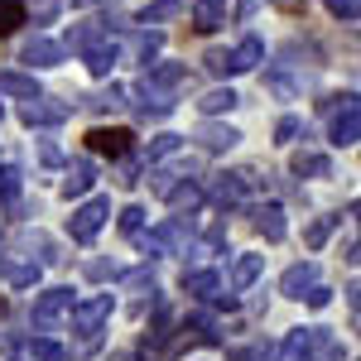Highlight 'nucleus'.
I'll list each match as a JSON object with an SVG mask.
<instances>
[{"instance_id": "obj_4", "label": "nucleus", "mask_w": 361, "mask_h": 361, "mask_svg": "<svg viewBox=\"0 0 361 361\" xmlns=\"http://www.w3.org/2000/svg\"><path fill=\"white\" fill-rule=\"evenodd\" d=\"M328 5H333L337 15H347V20H352V15H357V0H328Z\"/></svg>"}, {"instance_id": "obj_1", "label": "nucleus", "mask_w": 361, "mask_h": 361, "mask_svg": "<svg viewBox=\"0 0 361 361\" xmlns=\"http://www.w3.org/2000/svg\"><path fill=\"white\" fill-rule=\"evenodd\" d=\"M130 145H135V135H130L126 126H97V130H87V149H97V154H111V159L130 154Z\"/></svg>"}, {"instance_id": "obj_3", "label": "nucleus", "mask_w": 361, "mask_h": 361, "mask_svg": "<svg viewBox=\"0 0 361 361\" xmlns=\"http://www.w3.org/2000/svg\"><path fill=\"white\" fill-rule=\"evenodd\" d=\"M197 20H202L197 29H217V20H222V0H197Z\"/></svg>"}, {"instance_id": "obj_2", "label": "nucleus", "mask_w": 361, "mask_h": 361, "mask_svg": "<svg viewBox=\"0 0 361 361\" xmlns=\"http://www.w3.org/2000/svg\"><path fill=\"white\" fill-rule=\"evenodd\" d=\"M20 25H25V5L20 0H0V39H10Z\"/></svg>"}]
</instances>
